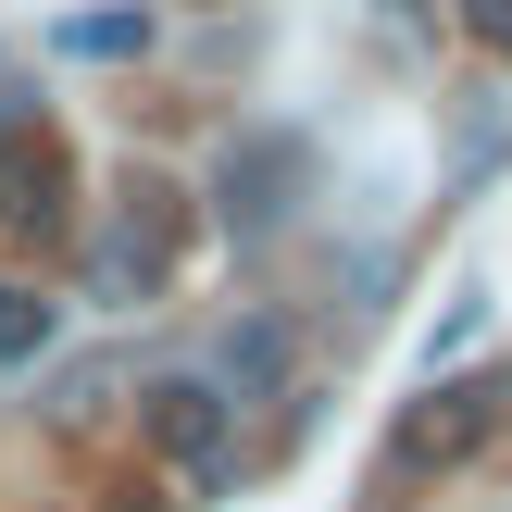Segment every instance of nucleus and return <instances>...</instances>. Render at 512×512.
<instances>
[{
  "label": "nucleus",
  "instance_id": "1",
  "mask_svg": "<svg viewBox=\"0 0 512 512\" xmlns=\"http://www.w3.org/2000/svg\"><path fill=\"white\" fill-rule=\"evenodd\" d=\"M138 438L163 450V475H175L188 500H213L225 463H238V413H225L213 375H163V388H138Z\"/></svg>",
  "mask_w": 512,
  "mask_h": 512
},
{
  "label": "nucleus",
  "instance_id": "2",
  "mask_svg": "<svg viewBox=\"0 0 512 512\" xmlns=\"http://www.w3.org/2000/svg\"><path fill=\"white\" fill-rule=\"evenodd\" d=\"M500 413H512V375H450V388H425L413 413L388 425V463L400 475H450V463H475V450L500 438Z\"/></svg>",
  "mask_w": 512,
  "mask_h": 512
},
{
  "label": "nucleus",
  "instance_id": "3",
  "mask_svg": "<svg viewBox=\"0 0 512 512\" xmlns=\"http://www.w3.org/2000/svg\"><path fill=\"white\" fill-rule=\"evenodd\" d=\"M300 188H313V150H300L288 125H263V138H238V150H225V175H213V213L238 225V238H275V225L300 213Z\"/></svg>",
  "mask_w": 512,
  "mask_h": 512
},
{
  "label": "nucleus",
  "instance_id": "4",
  "mask_svg": "<svg viewBox=\"0 0 512 512\" xmlns=\"http://www.w3.org/2000/svg\"><path fill=\"white\" fill-rule=\"evenodd\" d=\"M175 238H188V225H175V188H150V175H138L125 213H113V238L88 250V288H100V300H150V288L175 275Z\"/></svg>",
  "mask_w": 512,
  "mask_h": 512
},
{
  "label": "nucleus",
  "instance_id": "5",
  "mask_svg": "<svg viewBox=\"0 0 512 512\" xmlns=\"http://www.w3.org/2000/svg\"><path fill=\"white\" fill-rule=\"evenodd\" d=\"M0 238H63V150L50 138H0Z\"/></svg>",
  "mask_w": 512,
  "mask_h": 512
},
{
  "label": "nucleus",
  "instance_id": "6",
  "mask_svg": "<svg viewBox=\"0 0 512 512\" xmlns=\"http://www.w3.org/2000/svg\"><path fill=\"white\" fill-rule=\"evenodd\" d=\"M288 363H300V338L275 313H238L225 325V413H238V400H288Z\"/></svg>",
  "mask_w": 512,
  "mask_h": 512
},
{
  "label": "nucleus",
  "instance_id": "7",
  "mask_svg": "<svg viewBox=\"0 0 512 512\" xmlns=\"http://www.w3.org/2000/svg\"><path fill=\"white\" fill-rule=\"evenodd\" d=\"M50 350H63V300L50 288H0V363H50Z\"/></svg>",
  "mask_w": 512,
  "mask_h": 512
},
{
  "label": "nucleus",
  "instance_id": "8",
  "mask_svg": "<svg viewBox=\"0 0 512 512\" xmlns=\"http://www.w3.org/2000/svg\"><path fill=\"white\" fill-rule=\"evenodd\" d=\"M113 388H125L113 363H63V375H50V425H63V438H75V425H100V413H113Z\"/></svg>",
  "mask_w": 512,
  "mask_h": 512
},
{
  "label": "nucleus",
  "instance_id": "9",
  "mask_svg": "<svg viewBox=\"0 0 512 512\" xmlns=\"http://www.w3.org/2000/svg\"><path fill=\"white\" fill-rule=\"evenodd\" d=\"M63 50H88V63H125V50H150V13H88V25H63Z\"/></svg>",
  "mask_w": 512,
  "mask_h": 512
},
{
  "label": "nucleus",
  "instance_id": "10",
  "mask_svg": "<svg viewBox=\"0 0 512 512\" xmlns=\"http://www.w3.org/2000/svg\"><path fill=\"white\" fill-rule=\"evenodd\" d=\"M475 38H488V50H512V0H475Z\"/></svg>",
  "mask_w": 512,
  "mask_h": 512
}]
</instances>
